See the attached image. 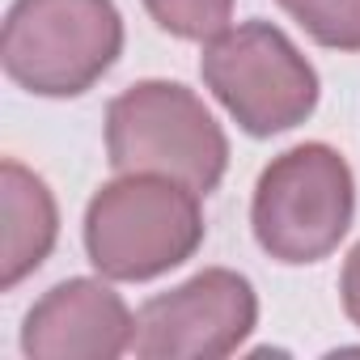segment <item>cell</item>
<instances>
[{
    "label": "cell",
    "mask_w": 360,
    "mask_h": 360,
    "mask_svg": "<svg viewBox=\"0 0 360 360\" xmlns=\"http://www.w3.org/2000/svg\"><path fill=\"white\" fill-rule=\"evenodd\" d=\"M144 9L174 39H212L229 26L233 0H144Z\"/></svg>",
    "instance_id": "30bf717a"
},
{
    "label": "cell",
    "mask_w": 360,
    "mask_h": 360,
    "mask_svg": "<svg viewBox=\"0 0 360 360\" xmlns=\"http://www.w3.org/2000/svg\"><path fill=\"white\" fill-rule=\"evenodd\" d=\"M280 9L322 47L360 51V0H280Z\"/></svg>",
    "instance_id": "9c48e42d"
},
{
    "label": "cell",
    "mask_w": 360,
    "mask_h": 360,
    "mask_svg": "<svg viewBox=\"0 0 360 360\" xmlns=\"http://www.w3.org/2000/svg\"><path fill=\"white\" fill-rule=\"evenodd\" d=\"M352 212L356 183L347 161L330 144H297L259 174L250 225L271 259L301 267L343 242Z\"/></svg>",
    "instance_id": "277c9868"
},
{
    "label": "cell",
    "mask_w": 360,
    "mask_h": 360,
    "mask_svg": "<svg viewBox=\"0 0 360 360\" xmlns=\"http://www.w3.org/2000/svg\"><path fill=\"white\" fill-rule=\"evenodd\" d=\"M204 242L200 195L161 174H123L85 212V250L106 280H153Z\"/></svg>",
    "instance_id": "7a4b0ae2"
},
{
    "label": "cell",
    "mask_w": 360,
    "mask_h": 360,
    "mask_svg": "<svg viewBox=\"0 0 360 360\" xmlns=\"http://www.w3.org/2000/svg\"><path fill=\"white\" fill-rule=\"evenodd\" d=\"M339 292H343V309H347V318L360 326V246H356V250L347 255V263H343Z\"/></svg>",
    "instance_id": "8fae6325"
},
{
    "label": "cell",
    "mask_w": 360,
    "mask_h": 360,
    "mask_svg": "<svg viewBox=\"0 0 360 360\" xmlns=\"http://www.w3.org/2000/svg\"><path fill=\"white\" fill-rule=\"evenodd\" d=\"M204 85L250 136L305 123L318 106V72L271 22L225 26L204 43Z\"/></svg>",
    "instance_id": "5b68a950"
},
{
    "label": "cell",
    "mask_w": 360,
    "mask_h": 360,
    "mask_svg": "<svg viewBox=\"0 0 360 360\" xmlns=\"http://www.w3.org/2000/svg\"><path fill=\"white\" fill-rule=\"evenodd\" d=\"M136 339V318L123 297L98 280L56 284L30 314L22 347L34 360H110Z\"/></svg>",
    "instance_id": "52a82bcc"
},
{
    "label": "cell",
    "mask_w": 360,
    "mask_h": 360,
    "mask_svg": "<svg viewBox=\"0 0 360 360\" xmlns=\"http://www.w3.org/2000/svg\"><path fill=\"white\" fill-rule=\"evenodd\" d=\"M106 153L119 174H161L217 191L229 165V140L212 110L174 81H140L106 106Z\"/></svg>",
    "instance_id": "6da1fadb"
},
{
    "label": "cell",
    "mask_w": 360,
    "mask_h": 360,
    "mask_svg": "<svg viewBox=\"0 0 360 360\" xmlns=\"http://www.w3.org/2000/svg\"><path fill=\"white\" fill-rule=\"evenodd\" d=\"M0 212H5L0 284L13 288L51 255L60 217H56V200H51L47 183L13 157H5V165H0Z\"/></svg>",
    "instance_id": "ba28073f"
},
{
    "label": "cell",
    "mask_w": 360,
    "mask_h": 360,
    "mask_svg": "<svg viewBox=\"0 0 360 360\" xmlns=\"http://www.w3.org/2000/svg\"><path fill=\"white\" fill-rule=\"evenodd\" d=\"M119 51L123 18L110 0H18L0 34L9 81L39 98H77L94 89Z\"/></svg>",
    "instance_id": "3957f363"
},
{
    "label": "cell",
    "mask_w": 360,
    "mask_h": 360,
    "mask_svg": "<svg viewBox=\"0 0 360 360\" xmlns=\"http://www.w3.org/2000/svg\"><path fill=\"white\" fill-rule=\"evenodd\" d=\"M259 322V301L246 276L212 267L144 301L136 314V356L144 360H217L246 343Z\"/></svg>",
    "instance_id": "8992f818"
}]
</instances>
